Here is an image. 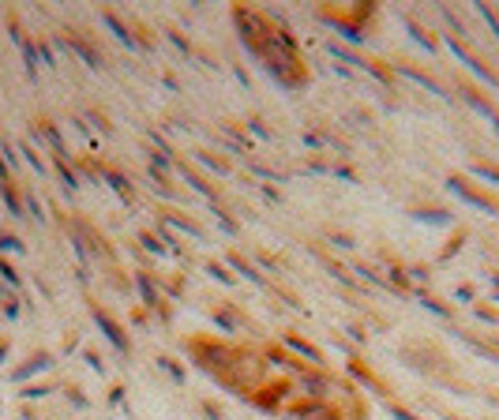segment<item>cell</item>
<instances>
[{
  "mask_svg": "<svg viewBox=\"0 0 499 420\" xmlns=\"http://www.w3.org/2000/svg\"><path fill=\"white\" fill-rule=\"evenodd\" d=\"M285 416H293V420H341L331 405H323V402H308V405H293V409H285Z\"/></svg>",
  "mask_w": 499,
  "mask_h": 420,
  "instance_id": "6da1fadb",
  "label": "cell"
}]
</instances>
